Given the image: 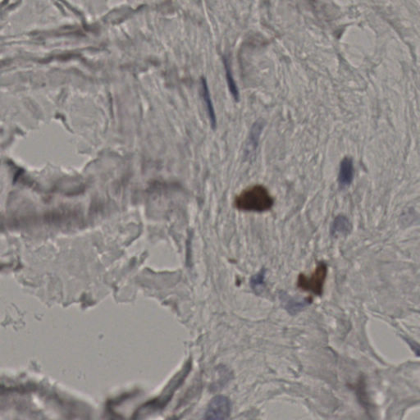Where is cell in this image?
Masks as SVG:
<instances>
[{
    "instance_id": "obj_1",
    "label": "cell",
    "mask_w": 420,
    "mask_h": 420,
    "mask_svg": "<svg viewBox=\"0 0 420 420\" xmlns=\"http://www.w3.org/2000/svg\"><path fill=\"white\" fill-rule=\"evenodd\" d=\"M234 205L242 211L263 213L272 209L274 200L264 185H255L241 192L236 197Z\"/></svg>"
},
{
    "instance_id": "obj_2",
    "label": "cell",
    "mask_w": 420,
    "mask_h": 420,
    "mask_svg": "<svg viewBox=\"0 0 420 420\" xmlns=\"http://www.w3.org/2000/svg\"><path fill=\"white\" fill-rule=\"evenodd\" d=\"M328 264L324 262H320L316 267L315 270L309 276L305 273L299 274L297 287L304 292H309L314 296H322L328 276Z\"/></svg>"
},
{
    "instance_id": "obj_3",
    "label": "cell",
    "mask_w": 420,
    "mask_h": 420,
    "mask_svg": "<svg viewBox=\"0 0 420 420\" xmlns=\"http://www.w3.org/2000/svg\"><path fill=\"white\" fill-rule=\"evenodd\" d=\"M231 413V402L225 396H218L210 401L205 420H226Z\"/></svg>"
},
{
    "instance_id": "obj_4",
    "label": "cell",
    "mask_w": 420,
    "mask_h": 420,
    "mask_svg": "<svg viewBox=\"0 0 420 420\" xmlns=\"http://www.w3.org/2000/svg\"><path fill=\"white\" fill-rule=\"evenodd\" d=\"M355 176L354 163L351 157H346L341 162L338 174V182L341 188H346L351 185Z\"/></svg>"
},
{
    "instance_id": "obj_5",
    "label": "cell",
    "mask_w": 420,
    "mask_h": 420,
    "mask_svg": "<svg viewBox=\"0 0 420 420\" xmlns=\"http://www.w3.org/2000/svg\"><path fill=\"white\" fill-rule=\"evenodd\" d=\"M283 304H284V307L289 312L290 314H295L296 313L304 309V308L306 307L308 305H310L312 303L311 298H306L302 301H299L295 298H292L291 296H288L287 294H283Z\"/></svg>"
},
{
    "instance_id": "obj_6",
    "label": "cell",
    "mask_w": 420,
    "mask_h": 420,
    "mask_svg": "<svg viewBox=\"0 0 420 420\" xmlns=\"http://www.w3.org/2000/svg\"><path fill=\"white\" fill-rule=\"evenodd\" d=\"M351 230V222L348 218L343 215H339L333 221L332 225V234L334 237L347 235Z\"/></svg>"
},
{
    "instance_id": "obj_7",
    "label": "cell",
    "mask_w": 420,
    "mask_h": 420,
    "mask_svg": "<svg viewBox=\"0 0 420 420\" xmlns=\"http://www.w3.org/2000/svg\"><path fill=\"white\" fill-rule=\"evenodd\" d=\"M265 270L262 269L259 273L252 276L251 280V287L255 292H259L263 291V288L265 286Z\"/></svg>"
},
{
    "instance_id": "obj_8",
    "label": "cell",
    "mask_w": 420,
    "mask_h": 420,
    "mask_svg": "<svg viewBox=\"0 0 420 420\" xmlns=\"http://www.w3.org/2000/svg\"><path fill=\"white\" fill-rule=\"evenodd\" d=\"M203 87H204V97H205V103H206V105H207L208 112L209 113V118L211 119L212 123L215 124L214 110H213L211 99H210V96H209V91H208L207 85H206V82H205V80H203Z\"/></svg>"
}]
</instances>
